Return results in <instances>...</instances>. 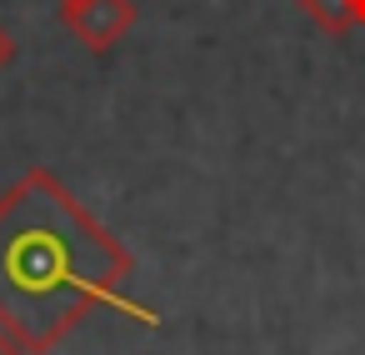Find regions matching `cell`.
<instances>
[{
    "label": "cell",
    "instance_id": "6da1fadb",
    "mask_svg": "<svg viewBox=\"0 0 365 355\" xmlns=\"http://www.w3.org/2000/svg\"><path fill=\"white\" fill-rule=\"evenodd\" d=\"M130 250L36 165L0 195V330L26 355H51L86 315L120 305Z\"/></svg>",
    "mask_w": 365,
    "mask_h": 355
},
{
    "label": "cell",
    "instance_id": "7a4b0ae2",
    "mask_svg": "<svg viewBox=\"0 0 365 355\" xmlns=\"http://www.w3.org/2000/svg\"><path fill=\"white\" fill-rule=\"evenodd\" d=\"M135 0H76V6H61V21L66 31L91 51V56H106L115 41H125V31L135 26Z\"/></svg>",
    "mask_w": 365,
    "mask_h": 355
},
{
    "label": "cell",
    "instance_id": "3957f363",
    "mask_svg": "<svg viewBox=\"0 0 365 355\" xmlns=\"http://www.w3.org/2000/svg\"><path fill=\"white\" fill-rule=\"evenodd\" d=\"M300 11L325 31V36H350L355 21H350V0H300Z\"/></svg>",
    "mask_w": 365,
    "mask_h": 355
},
{
    "label": "cell",
    "instance_id": "52a82bcc",
    "mask_svg": "<svg viewBox=\"0 0 365 355\" xmlns=\"http://www.w3.org/2000/svg\"><path fill=\"white\" fill-rule=\"evenodd\" d=\"M61 6H76V0H61Z\"/></svg>",
    "mask_w": 365,
    "mask_h": 355
},
{
    "label": "cell",
    "instance_id": "8992f818",
    "mask_svg": "<svg viewBox=\"0 0 365 355\" xmlns=\"http://www.w3.org/2000/svg\"><path fill=\"white\" fill-rule=\"evenodd\" d=\"M0 355H26V350H21V345H16V340H11L6 330H0Z\"/></svg>",
    "mask_w": 365,
    "mask_h": 355
},
{
    "label": "cell",
    "instance_id": "277c9868",
    "mask_svg": "<svg viewBox=\"0 0 365 355\" xmlns=\"http://www.w3.org/2000/svg\"><path fill=\"white\" fill-rule=\"evenodd\" d=\"M11 61H16V36L6 31V21H0V71H6Z\"/></svg>",
    "mask_w": 365,
    "mask_h": 355
},
{
    "label": "cell",
    "instance_id": "5b68a950",
    "mask_svg": "<svg viewBox=\"0 0 365 355\" xmlns=\"http://www.w3.org/2000/svg\"><path fill=\"white\" fill-rule=\"evenodd\" d=\"M350 21H355V31H365V0H350Z\"/></svg>",
    "mask_w": 365,
    "mask_h": 355
}]
</instances>
